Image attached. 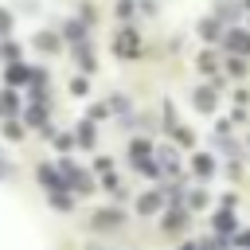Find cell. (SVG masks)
<instances>
[{
  "instance_id": "6da1fadb",
  "label": "cell",
  "mask_w": 250,
  "mask_h": 250,
  "mask_svg": "<svg viewBox=\"0 0 250 250\" xmlns=\"http://www.w3.org/2000/svg\"><path fill=\"white\" fill-rule=\"evenodd\" d=\"M59 172H62V180H66V188L74 191V195H90V191H98V180H94V172H86V168H78L74 160H59Z\"/></svg>"
},
{
  "instance_id": "7a4b0ae2",
  "label": "cell",
  "mask_w": 250,
  "mask_h": 250,
  "mask_svg": "<svg viewBox=\"0 0 250 250\" xmlns=\"http://www.w3.org/2000/svg\"><path fill=\"white\" fill-rule=\"evenodd\" d=\"M121 223H125L121 207H98L90 215V230L94 234H113V230H121Z\"/></svg>"
},
{
  "instance_id": "3957f363",
  "label": "cell",
  "mask_w": 250,
  "mask_h": 250,
  "mask_svg": "<svg viewBox=\"0 0 250 250\" xmlns=\"http://www.w3.org/2000/svg\"><path fill=\"white\" fill-rule=\"evenodd\" d=\"M188 227H191V211L188 207H164V215H160V230L164 234H176L180 238Z\"/></svg>"
},
{
  "instance_id": "277c9868",
  "label": "cell",
  "mask_w": 250,
  "mask_h": 250,
  "mask_svg": "<svg viewBox=\"0 0 250 250\" xmlns=\"http://www.w3.org/2000/svg\"><path fill=\"white\" fill-rule=\"evenodd\" d=\"M164 207H168V199H164V191H160V188H148V191H141V195H137V215H141V219L164 215Z\"/></svg>"
},
{
  "instance_id": "5b68a950",
  "label": "cell",
  "mask_w": 250,
  "mask_h": 250,
  "mask_svg": "<svg viewBox=\"0 0 250 250\" xmlns=\"http://www.w3.org/2000/svg\"><path fill=\"white\" fill-rule=\"evenodd\" d=\"M35 180H39V188H43L47 195H51V191H70L66 180H62V172H59V164H47V160H43V164L35 168Z\"/></svg>"
},
{
  "instance_id": "8992f818",
  "label": "cell",
  "mask_w": 250,
  "mask_h": 250,
  "mask_svg": "<svg viewBox=\"0 0 250 250\" xmlns=\"http://www.w3.org/2000/svg\"><path fill=\"white\" fill-rule=\"evenodd\" d=\"M211 230H215L219 238H234V234H238V219H234V211H223V207H219V211L211 215Z\"/></svg>"
},
{
  "instance_id": "52a82bcc",
  "label": "cell",
  "mask_w": 250,
  "mask_h": 250,
  "mask_svg": "<svg viewBox=\"0 0 250 250\" xmlns=\"http://www.w3.org/2000/svg\"><path fill=\"white\" fill-rule=\"evenodd\" d=\"M113 51H117L121 59H137V55H141V35H137V31H121V35L113 39Z\"/></svg>"
},
{
  "instance_id": "ba28073f",
  "label": "cell",
  "mask_w": 250,
  "mask_h": 250,
  "mask_svg": "<svg viewBox=\"0 0 250 250\" xmlns=\"http://www.w3.org/2000/svg\"><path fill=\"white\" fill-rule=\"evenodd\" d=\"M223 47L230 51V55H250V31H242V27H234V31H227L223 35Z\"/></svg>"
},
{
  "instance_id": "9c48e42d",
  "label": "cell",
  "mask_w": 250,
  "mask_h": 250,
  "mask_svg": "<svg viewBox=\"0 0 250 250\" xmlns=\"http://www.w3.org/2000/svg\"><path fill=\"white\" fill-rule=\"evenodd\" d=\"M23 121H27L31 129H43V137H51V125H47V105H43V102H31V105L23 109Z\"/></svg>"
},
{
  "instance_id": "30bf717a",
  "label": "cell",
  "mask_w": 250,
  "mask_h": 250,
  "mask_svg": "<svg viewBox=\"0 0 250 250\" xmlns=\"http://www.w3.org/2000/svg\"><path fill=\"white\" fill-rule=\"evenodd\" d=\"M191 172H195L199 180H211V176L219 172V164H215L211 152H195V156H191Z\"/></svg>"
},
{
  "instance_id": "8fae6325",
  "label": "cell",
  "mask_w": 250,
  "mask_h": 250,
  "mask_svg": "<svg viewBox=\"0 0 250 250\" xmlns=\"http://www.w3.org/2000/svg\"><path fill=\"white\" fill-rule=\"evenodd\" d=\"M74 141H78V148H94V145H98V129H94L90 117L74 125Z\"/></svg>"
},
{
  "instance_id": "7c38bea8",
  "label": "cell",
  "mask_w": 250,
  "mask_h": 250,
  "mask_svg": "<svg viewBox=\"0 0 250 250\" xmlns=\"http://www.w3.org/2000/svg\"><path fill=\"white\" fill-rule=\"evenodd\" d=\"M191 105H195L199 113H215V90H211V86H199V90L191 94Z\"/></svg>"
},
{
  "instance_id": "4fadbf2b",
  "label": "cell",
  "mask_w": 250,
  "mask_h": 250,
  "mask_svg": "<svg viewBox=\"0 0 250 250\" xmlns=\"http://www.w3.org/2000/svg\"><path fill=\"white\" fill-rule=\"evenodd\" d=\"M156 148H152V141L148 137H137L133 145H129V164H141V160H148Z\"/></svg>"
},
{
  "instance_id": "5bb4252c",
  "label": "cell",
  "mask_w": 250,
  "mask_h": 250,
  "mask_svg": "<svg viewBox=\"0 0 250 250\" xmlns=\"http://www.w3.org/2000/svg\"><path fill=\"white\" fill-rule=\"evenodd\" d=\"M31 74H35L31 66H23V62H12L4 78H8V86H27V82H31Z\"/></svg>"
},
{
  "instance_id": "9a60e30c",
  "label": "cell",
  "mask_w": 250,
  "mask_h": 250,
  "mask_svg": "<svg viewBox=\"0 0 250 250\" xmlns=\"http://www.w3.org/2000/svg\"><path fill=\"white\" fill-rule=\"evenodd\" d=\"M47 203H51L55 211H62V215H66V211H74L78 195H74V191H51V195H47Z\"/></svg>"
},
{
  "instance_id": "2e32d148",
  "label": "cell",
  "mask_w": 250,
  "mask_h": 250,
  "mask_svg": "<svg viewBox=\"0 0 250 250\" xmlns=\"http://www.w3.org/2000/svg\"><path fill=\"white\" fill-rule=\"evenodd\" d=\"M35 47H39L43 55H55L62 43H59V35H55V31H39V35H35Z\"/></svg>"
},
{
  "instance_id": "e0dca14e",
  "label": "cell",
  "mask_w": 250,
  "mask_h": 250,
  "mask_svg": "<svg viewBox=\"0 0 250 250\" xmlns=\"http://www.w3.org/2000/svg\"><path fill=\"white\" fill-rule=\"evenodd\" d=\"M207 203H211V195H207L203 188H191V191H188V199H184V207H188V211H203Z\"/></svg>"
},
{
  "instance_id": "ac0fdd59",
  "label": "cell",
  "mask_w": 250,
  "mask_h": 250,
  "mask_svg": "<svg viewBox=\"0 0 250 250\" xmlns=\"http://www.w3.org/2000/svg\"><path fill=\"white\" fill-rule=\"evenodd\" d=\"M133 168H137V172H141V176H148V180H156V176H160V172H164V168H160V160H156V156H148V160H141V164H133Z\"/></svg>"
},
{
  "instance_id": "d6986e66",
  "label": "cell",
  "mask_w": 250,
  "mask_h": 250,
  "mask_svg": "<svg viewBox=\"0 0 250 250\" xmlns=\"http://www.w3.org/2000/svg\"><path fill=\"white\" fill-rule=\"evenodd\" d=\"M74 62H78L86 74L94 70V55H90V47H86V43H82V47H74Z\"/></svg>"
},
{
  "instance_id": "ffe728a7",
  "label": "cell",
  "mask_w": 250,
  "mask_h": 250,
  "mask_svg": "<svg viewBox=\"0 0 250 250\" xmlns=\"http://www.w3.org/2000/svg\"><path fill=\"white\" fill-rule=\"evenodd\" d=\"M51 141H55V148H59V152H70V148L78 145V141H74V133H51Z\"/></svg>"
},
{
  "instance_id": "44dd1931",
  "label": "cell",
  "mask_w": 250,
  "mask_h": 250,
  "mask_svg": "<svg viewBox=\"0 0 250 250\" xmlns=\"http://www.w3.org/2000/svg\"><path fill=\"white\" fill-rule=\"evenodd\" d=\"M0 113L16 117V113H20V98H16V94H4V98H0Z\"/></svg>"
},
{
  "instance_id": "7402d4cb",
  "label": "cell",
  "mask_w": 250,
  "mask_h": 250,
  "mask_svg": "<svg viewBox=\"0 0 250 250\" xmlns=\"http://www.w3.org/2000/svg\"><path fill=\"white\" fill-rule=\"evenodd\" d=\"M4 137H8V141H23V125H20L16 117H8V121H4Z\"/></svg>"
},
{
  "instance_id": "603a6c76",
  "label": "cell",
  "mask_w": 250,
  "mask_h": 250,
  "mask_svg": "<svg viewBox=\"0 0 250 250\" xmlns=\"http://www.w3.org/2000/svg\"><path fill=\"white\" fill-rule=\"evenodd\" d=\"M70 94H74V98H86V94H90V82H86L82 74H74V78H70Z\"/></svg>"
},
{
  "instance_id": "cb8c5ba5",
  "label": "cell",
  "mask_w": 250,
  "mask_h": 250,
  "mask_svg": "<svg viewBox=\"0 0 250 250\" xmlns=\"http://www.w3.org/2000/svg\"><path fill=\"white\" fill-rule=\"evenodd\" d=\"M172 137H176V145H184V148H191V145H195L191 129H184V125H176V129H172Z\"/></svg>"
},
{
  "instance_id": "d4e9b609",
  "label": "cell",
  "mask_w": 250,
  "mask_h": 250,
  "mask_svg": "<svg viewBox=\"0 0 250 250\" xmlns=\"http://www.w3.org/2000/svg\"><path fill=\"white\" fill-rule=\"evenodd\" d=\"M230 246H234V250H250V227H242V230L230 238Z\"/></svg>"
},
{
  "instance_id": "484cf974",
  "label": "cell",
  "mask_w": 250,
  "mask_h": 250,
  "mask_svg": "<svg viewBox=\"0 0 250 250\" xmlns=\"http://www.w3.org/2000/svg\"><path fill=\"white\" fill-rule=\"evenodd\" d=\"M62 35H66V39H86V27H82V23H74V20H70V23H66V27H62Z\"/></svg>"
},
{
  "instance_id": "4316f807",
  "label": "cell",
  "mask_w": 250,
  "mask_h": 250,
  "mask_svg": "<svg viewBox=\"0 0 250 250\" xmlns=\"http://www.w3.org/2000/svg\"><path fill=\"white\" fill-rule=\"evenodd\" d=\"M105 105H109V113H125V109H129V98H121V94H113V98H109Z\"/></svg>"
},
{
  "instance_id": "83f0119b",
  "label": "cell",
  "mask_w": 250,
  "mask_h": 250,
  "mask_svg": "<svg viewBox=\"0 0 250 250\" xmlns=\"http://www.w3.org/2000/svg\"><path fill=\"white\" fill-rule=\"evenodd\" d=\"M199 35L215 39V35H219V20H203V23H199Z\"/></svg>"
},
{
  "instance_id": "f1b7e54d",
  "label": "cell",
  "mask_w": 250,
  "mask_h": 250,
  "mask_svg": "<svg viewBox=\"0 0 250 250\" xmlns=\"http://www.w3.org/2000/svg\"><path fill=\"white\" fill-rule=\"evenodd\" d=\"M0 55H4L8 62H20V43H4V47H0Z\"/></svg>"
},
{
  "instance_id": "f546056e",
  "label": "cell",
  "mask_w": 250,
  "mask_h": 250,
  "mask_svg": "<svg viewBox=\"0 0 250 250\" xmlns=\"http://www.w3.org/2000/svg\"><path fill=\"white\" fill-rule=\"evenodd\" d=\"M94 172H98V176H109V172H113V160H109V156H98V160H94Z\"/></svg>"
},
{
  "instance_id": "4dcf8cb0",
  "label": "cell",
  "mask_w": 250,
  "mask_h": 250,
  "mask_svg": "<svg viewBox=\"0 0 250 250\" xmlns=\"http://www.w3.org/2000/svg\"><path fill=\"white\" fill-rule=\"evenodd\" d=\"M227 70H230V74L238 78V74H246V62H242L238 55H230V62H227Z\"/></svg>"
},
{
  "instance_id": "1f68e13d",
  "label": "cell",
  "mask_w": 250,
  "mask_h": 250,
  "mask_svg": "<svg viewBox=\"0 0 250 250\" xmlns=\"http://www.w3.org/2000/svg\"><path fill=\"white\" fill-rule=\"evenodd\" d=\"M102 117H109V105H105V102L90 105V121H102Z\"/></svg>"
},
{
  "instance_id": "d6a6232c",
  "label": "cell",
  "mask_w": 250,
  "mask_h": 250,
  "mask_svg": "<svg viewBox=\"0 0 250 250\" xmlns=\"http://www.w3.org/2000/svg\"><path fill=\"white\" fill-rule=\"evenodd\" d=\"M133 12H137V8H133V0H121V4H117V16H121V20H129Z\"/></svg>"
},
{
  "instance_id": "836d02e7",
  "label": "cell",
  "mask_w": 250,
  "mask_h": 250,
  "mask_svg": "<svg viewBox=\"0 0 250 250\" xmlns=\"http://www.w3.org/2000/svg\"><path fill=\"white\" fill-rule=\"evenodd\" d=\"M199 70H207V74L215 70V55H211V51H207V55H199Z\"/></svg>"
},
{
  "instance_id": "e575fe53",
  "label": "cell",
  "mask_w": 250,
  "mask_h": 250,
  "mask_svg": "<svg viewBox=\"0 0 250 250\" xmlns=\"http://www.w3.org/2000/svg\"><path fill=\"white\" fill-rule=\"evenodd\" d=\"M219 207H223V211H234V207H238V199H234V191H227V195L219 199Z\"/></svg>"
},
{
  "instance_id": "d590c367",
  "label": "cell",
  "mask_w": 250,
  "mask_h": 250,
  "mask_svg": "<svg viewBox=\"0 0 250 250\" xmlns=\"http://www.w3.org/2000/svg\"><path fill=\"white\" fill-rule=\"evenodd\" d=\"M227 176H230V180H238V176H242V164H238V160H230V164H227Z\"/></svg>"
},
{
  "instance_id": "8d00e7d4",
  "label": "cell",
  "mask_w": 250,
  "mask_h": 250,
  "mask_svg": "<svg viewBox=\"0 0 250 250\" xmlns=\"http://www.w3.org/2000/svg\"><path fill=\"white\" fill-rule=\"evenodd\" d=\"M8 27H12V16H8V12H4V8H0V35H4V31H8Z\"/></svg>"
},
{
  "instance_id": "74e56055",
  "label": "cell",
  "mask_w": 250,
  "mask_h": 250,
  "mask_svg": "<svg viewBox=\"0 0 250 250\" xmlns=\"http://www.w3.org/2000/svg\"><path fill=\"white\" fill-rule=\"evenodd\" d=\"M8 176H12V164H8V160H4V152H0V180H8Z\"/></svg>"
},
{
  "instance_id": "f35d334b",
  "label": "cell",
  "mask_w": 250,
  "mask_h": 250,
  "mask_svg": "<svg viewBox=\"0 0 250 250\" xmlns=\"http://www.w3.org/2000/svg\"><path fill=\"white\" fill-rule=\"evenodd\" d=\"M180 250H199V242H180Z\"/></svg>"
}]
</instances>
